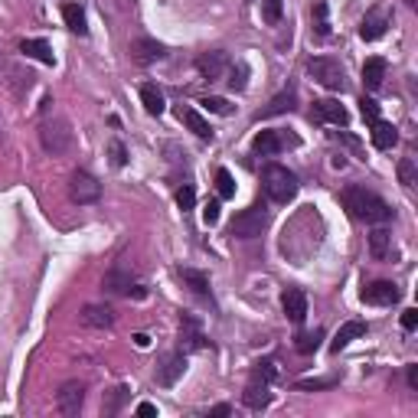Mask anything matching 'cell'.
<instances>
[{
    "label": "cell",
    "mask_w": 418,
    "mask_h": 418,
    "mask_svg": "<svg viewBox=\"0 0 418 418\" xmlns=\"http://www.w3.org/2000/svg\"><path fill=\"white\" fill-rule=\"evenodd\" d=\"M284 147V137L278 134V131H258L255 141H252V151L262 154V157H272V154H278Z\"/></svg>",
    "instance_id": "23"
},
{
    "label": "cell",
    "mask_w": 418,
    "mask_h": 418,
    "mask_svg": "<svg viewBox=\"0 0 418 418\" xmlns=\"http://www.w3.org/2000/svg\"><path fill=\"white\" fill-rule=\"evenodd\" d=\"M180 278H183V284L193 291V294H203V298L209 294V278L203 272H193V268H180Z\"/></svg>",
    "instance_id": "28"
},
{
    "label": "cell",
    "mask_w": 418,
    "mask_h": 418,
    "mask_svg": "<svg viewBox=\"0 0 418 418\" xmlns=\"http://www.w3.org/2000/svg\"><path fill=\"white\" fill-rule=\"evenodd\" d=\"M177 114H180V121H183V128H190L196 137H203V141H209V137H213V128H209V121L203 118V114L196 112V108L183 104V108H180Z\"/></svg>",
    "instance_id": "20"
},
{
    "label": "cell",
    "mask_w": 418,
    "mask_h": 418,
    "mask_svg": "<svg viewBox=\"0 0 418 418\" xmlns=\"http://www.w3.org/2000/svg\"><path fill=\"white\" fill-rule=\"evenodd\" d=\"M321 340H323V333H321V330H314V333H301V337H298V343H294V350L307 356V353H314V350L321 346Z\"/></svg>",
    "instance_id": "32"
},
{
    "label": "cell",
    "mask_w": 418,
    "mask_h": 418,
    "mask_svg": "<svg viewBox=\"0 0 418 418\" xmlns=\"http://www.w3.org/2000/svg\"><path fill=\"white\" fill-rule=\"evenodd\" d=\"M20 53H23L26 59L43 63V65H56V53H53V46H49L46 40H23L20 43Z\"/></svg>",
    "instance_id": "19"
},
{
    "label": "cell",
    "mask_w": 418,
    "mask_h": 418,
    "mask_svg": "<svg viewBox=\"0 0 418 418\" xmlns=\"http://www.w3.org/2000/svg\"><path fill=\"white\" fill-rule=\"evenodd\" d=\"M134 343L141 346V350H144V346H151V337H147V333H137V337H134Z\"/></svg>",
    "instance_id": "47"
},
{
    "label": "cell",
    "mask_w": 418,
    "mask_h": 418,
    "mask_svg": "<svg viewBox=\"0 0 418 418\" xmlns=\"http://www.w3.org/2000/svg\"><path fill=\"white\" fill-rule=\"evenodd\" d=\"M252 379H262V382H274L278 379V363L274 360H258L255 370H252Z\"/></svg>",
    "instance_id": "31"
},
{
    "label": "cell",
    "mask_w": 418,
    "mask_h": 418,
    "mask_svg": "<svg viewBox=\"0 0 418 418\" xmlns=\"http://www.w3.org/2000/svg\"><path fill=\"white\" fill-rule=\"evenodd\" d=\"M177 206L183 209V213L196 206V190H193V186H180V190H177Z\"/></svg>",
    "instance_id": "37"
},
{
    "label": "cell",
    "mask_w": 418,
    "mask_h": 418,
    "mask_svg": "<svg viewBox=\"0 0 418 418\" xmlns=\"http://www.w3.org/2000/svg\"><path fill=\"white\" fill-rule=\"evenodd\" d=\"M360 114L370 121V124H373L376 118H382V112H379V102H376V98H366V95H363V98H360Z\"/></svg>",
    "instance_id": "36"
},
{
    "label": "cell",
    "mask_w": 418,
    "mask_h": 418,
    "mask_svg": "<svg viewBox=\"0 0 418 418\" xmlns=\"http://www.w3.org/2000/svg\"><path fill=\"white\" fill-rule=\"evenodd\" d=\"M209 415H213V418H223V415H229V405H216V409H209Z\"/></svg>",
    "instance_id": "46"
},
{
    "label": "cell",
    "mask_w": 418,
    "mask_h": 418,
    "mask_svg": "<svg viewBox=\"0 0 418 418\" xmlns=\"http://www.w3.org/2000/svg\"><path fill=\"white\" fill-rule=\"evenodd\" d=\"M186 373V353H170L164 366H157V382L161 386H177V379Z\"/></svg>",
    "instance_id": "14"
},
{
    "label": "cell",
    "mask_w": 418,
    "mask_h": 418,
    "mask_svg": "<svg viewBox=\"0 0 418 418\" xmlns=\"http://www.w3.org/2000/svg\"><path fill=\"white\" fill-rule=\"evenodd\" d=\"M307 73H311L314 79L330 92H343L346 89V69L337 63V59H327V56L311 59V63H307Z\"/></svg>",
    "instance_id": "4"
},
{
    "label": "cell",
    "mask_w": 418,
    "mask_h": 418,
    "mask_svg": "<svg viewBox=\"0 0 418 418\" xmlns=\"http://www.w3.org/2000/svg\"><path fill=\"white\" fill-rule=\"evenodd\" d=\"M124 399H128V386H118V389H114L112 399L104 402V412H108V415H114V412L121 409V402H124Z\"/></svg>",
    "instance_id": "38"
},
{
    "label": "cell",
    "mask_w": 418,
    "mask_h": 418,
    "mask_svg": "<svg viewBox=\"0 0 418 418\" xmlns=\"http://www.w3.org/2000/svg\"><path fill=\"white\" fill-rule=\"evenodd\" d=\"M63 20H65V26L73 33H79V36H85L89 33V20H85V10L79 7V4H65L63 7Z\"/></svg>",
    "instance_id": "26"
},
{
    "label": "cell",
    "mask_w": 418,
    "mask_h": 418,
    "mask_svg": "<svg viewBox=\"0 0 418 418\" xmlns=\"http://www.w3.org/2000/svg\"><path fill=\"white\" fill-rule=\"evenodd\" d=\"M409 386L418 389V366H409Z\"/></svg>",
    "instance_id": "45"
},
{
    "label": "cell",
    "mask_w": 418,
    "mask_h": 418,
    "mask_svg": "<svg viewBox=\"0 0 418 418\" xmlns=\"http://www.w3.org/2000/svg\"><path fill=\"white\" fill-rule=\"evenodd\" d=\"M242 402L249 405L252 412L268 409V402H272V382H262V379H249V386H245V392H242Z\"/></svg>",
    "instance_id": "10"
},
{
    "label": "cell",
    "mask_w": 418,
    "mask_h": 418,
    "mask_svg": "<svg viewBox=\"0 0 418 418\" xmlns=\"http://www.w3.org/2000/svg\"><path fill=\"white\" fill-rule=\"evenodd\" d=\"M137 415H144V418L157 415V405H151V402H141V405H137Z\"/></svg>",
    "instance_id": "44"
},
{
    "label": "cell",
    "mask_w": 418,
    "mask_h": 418,
    "mask_svg": "<svg viewBox=\"0 0 418 418\" xmlns=\"http://www.w3.org/2000/svg\"><path fill=\"white\" fill-rule=\"evenodd\" d=\"M340 200L350 209V216L363 219V223H370V225H386L392 219V206L382 196L363 190V186H346L343 193H340Z\"/></svg>",
    "instance_id": "1"
},
{
    "label": "cell",
    "mask_w": 418,
    "mask_h": 418,
    "mask_svg": "<svg viewBox=\"0 0 418 418\" xmlns=\"http://www.w3.org/2000/svg\"><path fill=\"white\" fill-rule=\"evenodd\" d=\"M196 69L203 73V79H219V75L229 69V56H225L223 49H213V53H203L200 59H196Z\"/></svg>",
    "instance_id": "13"
},
{
    "label": "cell",
    "mask_w": 418,
    "mask_h": 418,
    "mask_svg": "<svg viewBox=\"0 0 418 418\" xmlns=\"http://www.w3.org/2000/svg\"><path fill=\"white\" fill-rule=\"evenodd\" d=\"M370 252L376 258H389L392 255V232H389L386 225H376L370 232Z\"/></svg>",
    "instance_id": "24"
},
{
    "label": "cell",
    "mask_w": 418,
    "mask_h": 418,
    "mask_svg": "<svg viewBox=\"0 0 418 418\" xmlns=\"http://www.w3.org/2000/svg\"><path fill=\"white\" fill-rule=\"evenodd\" d=\"M245 75H249V69H245V65L232 69V73H229V89H245Z\"/></svg>",
    "instance_id": "41"
},
{
    "label": "cell",
    "mask_w": 418,
    "mask_h": 418,
    "mask_svg": "<svg viewBox=\"0 0 418 418\" xmlns=\"http://www.w3.org/2000/svg\"><path fill=\"white\" fill-rule=\"evenodd\" d=\"M370 137H373V144L379 147V151H392L395 144H399V131L392 128V124H389V121H382V118H376L370 124Z\"/></svg>",
    "instance_id": "18"
},
{
    "label": "cell",
    "mask_w": 418,
    "mask_h": 418,
    "mask_svg": "<svg viewBox=\"0 0 418 418\" xmlns=\"http://www.w3.org/2000/svg\"><path fill=\"white\" fill-rule=\"evenodd\" d=\"M216 193L219 200H232L235 196V180L229 170H216Z\"/></svg>",
    "instance_id": "29"
},
{
    "label": "cell",
    "mask_w": 418,
    "mask_h": 418,
    "mask_svg": "<svg viewBox=\"0 0 418 418\" xmlns=\"http://www.w3.org/2000/svg\"><path fill=\"white\" fill-rule=\"evenodd\" d=\"M82 402H85V386L82 382H65L63 389H59L56 395V409L63 412V415H79L82 412Z\"/></svg>",
    "instance_id": "8"
},
{
    "label": "cell",
    "mask_w": 418,
    "mask_h": 418,
    "mask_svg": "<svg viewBox=\"0 0 418 418\" xmlns=\"http://www.w3.org/2000/svg\"><path fill=\"white\" fill-rule=\"evenodd\" d=\"M203 219H206V225H216L219 223V203H206V209H203Z\"/></svg>",
    "instance_id": "42"
},
{
    "label": "cell",
    "mask_w": 418,
    "mask_h": 418,
    "mask_svg": "<svg viewBox=\"0 0 418 418\" xmlns=\"http://www.w3.org/2000/svg\"><path fill=\"white\" fill-rule=\"evenodd\" d=\"M409 7H415V0H409Z\"/></svg>",
    "instance_id": "48"
},
{
    "label": "cell",
    "mask_w": 418,
    "mask_h": 418,
    "mask_svg": "<svg viewBox=\"0 0 418 418\" xmlns=\"http://www.w3.org/2000/svg\"><path fill=\"white\" fill-rule=\"evenodd\" d=\"M363 301L366 304H376V307H389L399 301V288L392 282H373L363 288Z\"/></svg>",
    "instance_id": "9"
},
{
    "label": "cell",
    "mask_w": 418,
    "mask_h": 418,
    "mask_svg": "<svg viewBox=\"0 0 418 418\" xmlns=\"http://www.w3.org/2000/svg\"><path fill=\"white\" fill-rule=\"evenodd\" d=\"M180 346H183V353L206 346V337H203L200 323H196L193 317H183V321H180Z\"/></svg>",
    "instance_id": "17"
},
{
    "label": "cell",
    "mask_w": 418,
    "mask_h": 418,
    "mask_svg": "<svg viewBox=\"0 0 418 418\" xmlns=\"http://www.w3.org/2000/svg\"><path fill=\"white\" fill-rule=\"evenodd\" d=\"M69 196L75 203H95L102 196V183L92 173H85V170H75L73 177H69Z\"/></svg>",
    "instance_id": "6"
},
{
    "label": "cell",
    "mask_w": 418,
    "mask_h": 418,
    "mask_svg": "<svg viewBox=\"0 0 418 418\" xmlns=\"http://www.w3.org/2000/svg\"><path fill=\"white\" fill-rule=\"evenodd\" d=\"M333 386V379H301L298 389H304V392H317V389H330Z\"/></svg>",
    "instance_id": "40"
},
{
    "label": "cell",
    "mask_w": 418,
    "mask_h": 418,
    "mask_svg": "<svg viewBox=\"0 0 418 418\" xmlns=\"http://www.w3.org/2000/svg\"><path fill=\"white\" fill-rule=\"evenodd\" d=\"M311 118L323 121V124H337V128H343L346 121H350V114H346V108L340 102H333V98H321V102H314Z\"/></svg>",
    "instance_id": "7"
},
{
    "label": "cell",
    "mask_w": 418,
    "mask_h": 418,
    "mask_svg": "<svg viewBox=\"0 0 418 418\" xmlns=\"http://www.w3.org/2000/svg\"><path fill=\"white\" fill-rule=\"evenodd\" d=\"M203 108L206 112H213V114H232V104L225 102V98H219V95H209V98H203Z\"/></svg>",
    "instance_id": "35"
},
{
    "label": "cell",
    "mask_w": 418,
    "mask_h": 418,
    "mask_svg": "<svg viewBox=\"0 0 418 418\" xmlns=\"http://www.w3.org/2000/svg\"><path fill=\"white\" fill-rule=\"evenodd\" d=\"M131 56H134L141 65H151V63L167 56V46L157 43V40H134L131 43Z\"/></svg>",
    "instance_id": "15"
},
{
    "label": "cell",
    "mask_w": 418,
    "mask_h": 418,
    "mask_svg": "<svg viewBox=\"0 0 418 418\" xmlns=\"http://www.w3.org/2000/svg\"><path fill=\"white\" fill-rule=\"evenodd\" d=\"M382 79H386V59L382 56H373L363 63V85L370 92H376L379 85H382Z\"/></svg>",
    "instance_id": "21"
},
{
    "label": "cell",
    "mask_w": 418,
    "mask_h": 418,
    "mask_svg": "<svg viewBox=\"0 0 418 418\" xmlns=\"http://www.w3.org/2000/svg\"><path fill=\"white\" fill-rule=\"evenodd\" d=\"M386 26H389V14L382 7H376V10H370V14L363 16V23H360V36L366 43H376L382 33H386Z\"/></svg>",
    "instance_id": "11"
},
{
    "label": "cell",
    "mask_w": 418,
    "mask_h": 418,
    "mask_svg": "<svg viewBox=\"0 0 418 418\" xmlns=\"http://www.w3.org/2000/svg\"><path fill=\"white\" fill-rule=\"evenodd\" d=\"M265 229H268V209L262 206V203H255V206L242 209L239 216L232 219L229 235H232V239H258Z\"/></svg>",
    "instance_id": "3"
},
{
    "label": "cell",
    "mask_w": 418,
    "mask_h": 418,
    "mask_svg": "<svg viewBox=\"0 0 418 418\" xmlns=\"http://www.w3.org/2000/svg\"><path fill=\"white\" fill-rule=\"evenodd\" d=\"M108 154H112L114 167H124V164H128V154H124V144H121V141H112V144H108Z\"/></svg>",
    "instance_id": "39"
},
{
    "label": "cell",
    "mask_w": 418,
    "mask_h": 418,
    "mask_svg": "<svg viewBox=\"0 0 418 418\" xmlns=\"http://www.w3.org/2000/svg\"><path fill=\"white\" fill-rule=\"evenodd\" d=\"M282 14H284V4H282V0H262V20H265L268 26L282 23Z\"/></svg>",
    "instance_id": "30"
},
{
    "label": "cell",
    "mask_w": 418,
    "mask_h": 418,
    "mask_svg": "<svg viewBox=\"0 0 418 418\" xmlns=\"http://www.w3.org/2000/svg\"><path fill=\"white\" fill-rule=\"evenodd\" d=\"M402 327H405V330H415V327H418V311H415V307L402 311Z\"/></svg>",
    "instance_id": "43"
},
{
    "label": "cell",
    "mask_w": 418,
    "mask_h": 418,
    "mask_svg": "<svg viewBox=\"0 0 418 418\" xmlns=\"http://www.w3.org/2000/svg\"><path fill=\"white\" fill-rule=\"evenodd\" d=\"M298 190L301 183L288 167H282V164H268L265 167V193L272 203H291L298 196Z\"/></svg>",
    "instance_id": "2"
},
{
    "label": "cell",
    "mask_w": 418,
    "mask_h": 418,
    "mask_svg": "<svg viewBox=\"0 0 418 418\" xmlns=\"http://www.w3.org/2000/svg\"><path fill=\"white\" fill-rule=\"evenodd\" d=\"M82 323H85V327H95V330H108L114 323V314H112V307L89 304L82 311Z\"/></svg>",
    "instance_id": "22"
},
{
    "label": "cell",
    "mask_w": 418,
    "mask_h": 418,
    "mask_svg": "<svg viewBox=\"0 0 418 418\" xmlns=\"http://www.w3.org/2000/svg\"><path fill=\"white\" fill-rule=\"evenodd\" d=\"M282 307H284V314H288V321L301 327L304 317H307V294L301 288H288L284 291V298H282Z\"/></svg>",
    "instance_id": "12"
},
{
    "label": "cell",
    "mask_w": 418,
    "mask_h": 418,
    "mask_svg": "<svg viewBox=\"0 0 418 418\" xmlns=\"http://www.w3.org/2000/svg\"><path fill=\"white\" fill-rule=\"evenodd\" d=\"M141 104H144L147 114H164V108H167V102H164V92L157 89V85H141Z\"/></svg>",
    "instance_id": "25"
},
{
    "label": "cell",
    "mask_w": 418,
    "mask_h": 418,
    "mask_svg": "<svg viewBox=\"0 0 418 418\" xmlns=\"http://www.w3.org/2000/svg\"><path fill=\"white\" fill-rule=\"evenodd\" d=\"M314 26H317V36H321V40H327V36H330L327 4H314Z\"/></svg>",
    "instance_id": "33"
},
{
    "label": "cell",
    "mask_w": 418,
    "mask_h": 418,
    "mask_svg": "<svg viewBox=\"0 0 418 418\" xmlns=\"http://www.w3.org/2000/svg\"><path fill=\"white\" fill-rule=\"evenodd\" d=\"M291 108H294V89L288 85L282 95H274L272 102H268V108L262 112V118H272V114H284V112H291Z\"/></svg>",
    "instance_id": "27"
},
{
    "label": "cell",
    "mask_w": 418,
    "mask_h": 418,
    "mask_svg": "<svg viewBox=\"0 0 418 418\" xmlns=\"http://www.w3.org/2000/svg\"><path fill=\"white\" fill-rule=\"evenodd\" d=\"M40 141L49 154H65L73 147V128L65 118H53V121H43L40 128Z\"/></svg>",
    "instance_id": "5"
},
{
    "label": "cell",
    "mask_w": 418,
    "mask_h": 418,
    "mask_svg": "<svg viewBox=\"0 0 418 418\" xmlns=\"http://www.w3.org/2000/svg\"><path fill=\"white\" fill-rule=\"evenodd\" d=\"M366 333V321H346L343 327L333 333V340H330V353H340V350H346V346L353 343L356 337H363Z\"/></svg>",
    "instance_id": "16"
},
{
    "label": "cell",
    "mask_w": 418,
    "mask_h": 418,
    "mask_svg": "<svg viewBox=\"0 0 418 418\" xmlns=\"http://www.w3.org/2000/svg\"><path fill=\"white\" fill-rule=\"evenodd\" d=\"M399 180H402L405 190H412V186H415L418 173H415V161H412V157H402V161H399Z\"/></svg>",
    "instance_id": "34"
}]
</instances>
